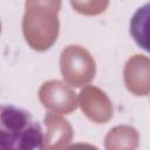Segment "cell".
Masks as SVG:
<instances>
[{
    "label": "cell",
    "instance_id": "1",
    "mask_svg": "<svg viewBox=\"0 0 150 150\" xmlns=\"http://www.w3.org/2000/svg\"><path fill=\"white\" fill-rule=\"evenodd\" d=\"M45 132L40 122L26 109L14 104L0 107V149H42Z\"/></svg>",
    "mask_w": 150,
    "mask_h": 150
},
{
    "label": "cell",
    "instance_id": "2",
    "mask_svg": "<svg viewBox=\"0 0 150 150\" xmlns=\"http://www.w3.org/2000/svg\"><path fill=\"white\" fill-rule=\"evenodd\" d=\"M129 32L136 45L150 53V1L135 11L130 19Z\"/></svg>",
    "mask_w": 150,
    "mask_h": 150
}]
</instances>
